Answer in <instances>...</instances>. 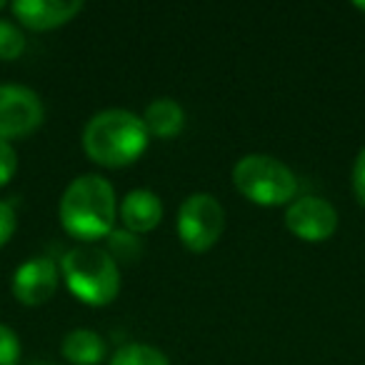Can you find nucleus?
Instances as JSON below:
<instances>
[{
    "instance_id": "1",
    "label": "nucleus",
    "mask_w": 365,
    "mask_h": 365,
    "mask_svg": "<svg viewBox=\"0 0 365 365\" xmlns=\"http://www.w3.org/2000/svg\"><path fill=\"white\" fill-rule=\"evenodd\" d=\"M58 218L71 238L93 243L113 233L118 220V200L113 185L103 175L88 173L68 182L61 195Z\"/></svg>"
},
{
    "instance_id": "2",
    "label": "nucleus",
    "mask_w": 365,
    "mask_h": 365,
    "mask_svg": "<svg viewBox=\"0 0 365 365\" xmlns=\"http://www.w3.org/2000/svg\"><path fill=\"white\" fill-rule=\"evenodd\" d=\"M83 150L96 165L125 168L148 150V135L143 118L123 108L101 110L83 128Z\"/></svg>"
},
{
    "instance_id": "3",
    "label": "nucleus",
    "mask_w": 365,
    "mask_h": 365,
    "mask_svg": "<svg viewBox=\"0 0 365 365\" xmlns=\"http://www.w3.org/2000/svg\"><path fill=\"white\" fill-rule=\"evenodd\" d=\"M63 278L81 303L103 308L120 293V268L110 253L96 245H76L63 255Z\"/></svg>"
},
{
    "instance_id": "4",
    "label": "nucleus",
    "mask_w": 365,
    "mask_h": 365,
    "mask_svg": "<svg viewBox=\"0 0 365 365\" xmlns=\"http://www.w3.org/2000/svg\"><path fill=\"white\" fill-rule=\"evenodd\" d=\"M233 185L243 198L263 208L290 205L298 195L295 173L283 160L263 153H250L235 163Z\"/></svg>"
},
{
    "instance_id": "5",
    "label": "nucleus",
    "mask_w": 365,
    "mask_h": 365,
    "mask_svg": "<svg viewBox=\"0 0 365 365\" xmlns=\"http://www.w3.org/2000/svg\"><path fill=\"white\" fill-rule=\"evenodd\" d=\"M178 238L190 253H208L225 230V210L210 193H193L178 208Z\"/></svg>"
},
{
    "instance_id": "6",
    "label": "nucleus",
    "mask_w": 365,
    "mask_h": 365,
    "mask_svg": "<svg viewBox=\"0 0 365 365\" xmlns=\"http://www.w3.org/2000/svg\"><path fill=\"white\" fill-rule=\"evenodd\" d=\"M46 108L36 91L26 86H0V140H16L43 125Z\"/></svg>"
},
{
    "instance_id": "7",
    "label": "nucleus",
    "mask_w": 365,
    "mask_h": 365,
    "mask_svg": "<svg viewBox=\"0 0 365 365\" xmlns=\"http://www.w3.org/2000/svg\"><path fill=\"white\" fill-rule=\"evenodd\" d=\"M285 228L305 243H323L338 230V210L318 195H303L285 208Z\"/></svg>"
},
{
    "instance_id": "8",
    "label": "nucleus",
    "mask_w": 365,
    "mask_h": 365,
    "mask_svg": "<svg viewBox=\"0 0 365 365\" xmlns=\"http://www.w3.org/2000/svg\"><path fill=\"white\" fill-rule=\"evenodd\" d=\"M61 283V268L51 258H31L13 275V295L21 305H43L56 295Z\"/></svg>"
},
{
    "instance_id": "9",
    "label": "nucleus",
    "mask_w": 365,
    "mask_h": 365,
    "mask_svg": "<svg viewBox=\"0 0 365 365\" xmlns=\"http://www.w3.org/2000/svg\"><path fill=\"white\" fill-rule=\"evenodd\" d=\"M16 21L36 33L56 31L83 11L81 0H16L11 6Z\"/></svg>"
},
{
    "instance_id": "10",
    "label": "nucleus",
    "mask_w": 365,
    "mask_h": 365,
    "mask_svg": "<svg viewBox=\"0 0 365 365\" xmlns=\"http://www.w3.org/2000/svg\"><path fill=\"white\" fill-rule=\"evenodd\" d=\"M118 215H120L128 233H133V235L150 233L163 220V200L158 198L153 190H145V188L130 190V193L123 198L120 208H118Z\"/></svg>"
},
{
    "instance_id": "11",
    "label": "nucleus",
    "mask_w": 365,
    "mask_h": 365,
    "mask_svg": "<svg viewBox=\"0 0 365 365\" xmlns=\"http://www.w3.org/2000/svg\"><path fill=\"white\" fill-rule=\"evenodd\" d=\"M143 125H145L148 135L170 140L185 128V110L173 98H155L148 103L145 113H143Z\"/></svg>"
},
{
    "instance_id": "12",
    "label": "nucleus",
    "mask_w": 365,
    "mask_h": 365,
    "mask_svg": "<svg viewBox=\"0 0 365 365\" xmlns=\"http://www.w3.org/2000/svg\"><path fill=\"white\" fill-rule=\"evenodd\" d=\"M61 353L73 365H101L106 358V340L96 330L78 328L63 338Z\"/></svg>"
},
{
    "instance_id": "13",
    "label": "nucleus",
    "mask_w": 365,
    "mask_h": 365,
    "mask_svg": "<svg viewBox=\"0 0 365 365\" xmlns=\"http://www.w3.org/2000/svg\"><path fill=\"white\" fill-rule=\"evenodd\" d=\"M108 365H170L168 355L163 350L145 343H128L115 350Z\"/></svg>"
},
{
    "instance_id": "14",
    "label": "nucleus",
    "mask_w": 365,
    "mask_h": 365,
    "mask_svg": "<svg viewBox=\"0 0 365 365\" xmlns=\"http://www.w3.org/2000/svg\"><path fill=\"white\" fill-rule=\"evenodd\" d=\"M26 53V33L13 21L0 18V61H18Z\"/></svg>"
},
{
    "instance_id": "15",
    "label": "nucleus",
    "mask_w": 365,
    "mask_h": 365,
    "mask_svg": "<svg viewBox=\"0 0 365 365\" xmlns=\"http://www.w3.org/2000/svg\"><path fill=\"white\" fill-rule=\"evenodd\" d=\"M108 238H110V250H108V253H110V258L115 260H135L138 255H140V243H138V238L133 233H123V230H113L110 235H108Z\"/></svg>"
},
{
    "instance_id": "16",
    "label": "nucleus",
    "mask_w": 365,
    "mask_h": 365,
    "mask_svg": "<svg viewBox=\"0 0 365 365\" xmlns=\"http://www.w3.org/2000/svg\"><path fill=\"white\" fill-rule=\"evenodd\" d=\"M0 365H21V338L13 328L0 323Z\"/></svg>"
},
{
    "instance_id": "17",
    "label": "nucleus",
    "mask_w": 365,
    "mask_h": 365,
    "mask_svg": "<svg viewBox=\"0 0 365 365\" xmlns=\"http://www.w3.org/2000/svg\"><path fill=\"white\" fill-rule=\"evenodd\" d=\"M18 173V153L8 140H0V188L16 178Z\"/></svg>"
},
{
    "instance_id": "18",
    "label": "nucleus",
    "mask_w": 365,
    "mask_h": 365,
    "mask_svg": "<svg viewBox=\"0 0 365 365\" xmlns=\"http://www.w3.org/2000/svg\"><path fill=\"white\" fill-rule=\"evenodd\" d=\"M16 225H18L16 208H13L11 203H3V200H0V248L13 238Z\"/></svg>"
},
{
    "instance_id": "19",
    "label": "nucleus",
    "mask_w": 365,
    "mask_h": 365,
    "mask_svg": "<svg viewBox=\"0 0 365 365\" xmlns=\"http://www.w3.org/2000/svg\"><path fill=\"white\" fill-rule=\"evenodd\" d=\"M353 193H355V200L365 208V145L360 148L358 158H355V165H353Z\"/></svg>"
},
{
    "instance_id": "20",
    "label": "nucleus",
    "mask_w": 365,
    "mask_h": 365,
    "mask_svg": "<svg viewBox=\"0 0 365 365\" xmlns=\"http://www.w3.org/2000/svg\"><path fill=\"white\" fill-rule=\"evenodd\" d=\"M355 6V11H360V13H365V0H355L353 3Z\"/></svg>"
},
{
    "instance_id": "21",
    "label": "nucleus",
    "mask_w": 365,
    "mask_h": 365,
    "mask_svg": "<svg viewBox=\"0 0 365 365\" xmlns=\"http://www.w3.org/2000/svg\"><path fill=\"white\" fill-rule=\"evenodd\" d=\"M0 11H6V0H0Z\"/></svg>"
},
{
    "instance_id": "22",
    "label": "nucleus",
    "mask_w": 365,
    "mask_h": 365,
    "mask_svg": "<svg viewBox=\"0 0 365 365\" xmlns=\"http://www.w3.org/2000/svg\"><path fill=\"white\" fill-rule=\"evenodd\" d=\"M31 365H51V363H31Z\"/></svg>"
}]
</instances>
